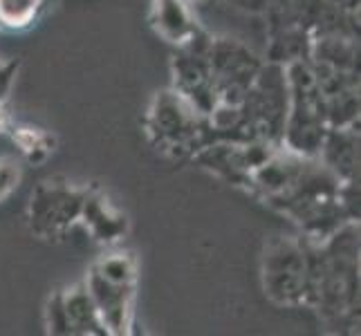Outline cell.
Masks as SVG:
<instances>
[{
	"label": "cell",
	"instance_id": "cell-3",
	"mask_svg": "<svg viewBox=\"0 0 361 336\" xmlns=\"http://www.w3.org/2000/svg\"><path fill=\"white\" fill-rule=\"evenodd\" d=\"M161 27H164V32L178 36L182 34V30H186V16L176 0H164V5H161Z\"/></svg>",
	"mask_w": 361,
	"mask_h": 336
},
{
	"label": "cell",
	"instance_id": "cell-2",
	"mask_svg": "<svg viewBox=\"0 0 361 336\" xmlns=\"http://www.w3.org/2000/svg\"><path fill=\"white\" fill-rule=\"evenodd\" d=\"M43 0H0V23L9 27H23L36 18Z\"/></svg>",
	"mask_w": 361,
	"mask_h": 336
},
{
	"label": "cell",
	"instance_id": "cell-4",
	"mask_svg": "<svg viewBox=\"0 0 361 336\" xmlns=\"http://www.w3.org/2000/svg\"><path fill=\"white\" fill-rule=\"evenodd\" d=\"M235 3L245 9H249V11H263L269 0H235Z\"/></svg>",
	"mask_w": 361,
	"mask_h": 336
},
{
	"label": "cell",
	"instance_id": "cell-1",
	"mask_svg": "<svg viewBox=\"0 0 361 336\" xmlns=\"http://www.w3.org/2000/svg\"><path fill=\"white\" fill-rule=\"evenodd\" d=\"M307 263L292 242L274 244L265 258V287L283 303H292L307 287Z\"/></svg>",
	"mask_w": 361,
	"mask_h": 336
}]
</instances>
